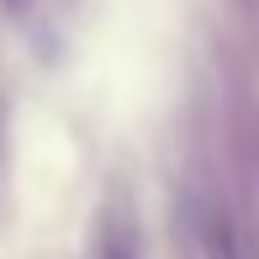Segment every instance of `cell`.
I'll return each mask as SVG.
<instances>
[{"label":"cell","mask_w":259,"mask_h":259,"mask_svg":"<svg viewBox=\"0 0 259 259\" xmlns=\"http://www.w3.org/2000/svg\"><path fill=\"white\" fill-rule=\"evenodd\" d=\"M175 233H180L185 259H249V243H243L233 211L206 191H185L180 211H175Z\"/></svg>","instance_id":"1"},{"label":"cell","mask_w":259,"mask_h":259,"mask_svg":"<svg viewBox=\"0 0 259 259\" xmlns=\"http://www.w3.org/2000/svg\"><path fill=\"white\" fill-rule=\"evenodd\" d=\"M90 259H143V243H138V222L127 206H106L101 228H96V254Z\"/></svg>","instance_id":"2"},{"label":"cell","mask_w":259,"mask_h":259,"mask_svg":"<svg viewBox=\"0 0 259 259\" xmlns=\"http://www.w3.org/2000/svg\"><path fill=\"white\" fill-rule=\"evenodd\" d=\"M0 6H6V16L27 21V16H32V6H37V0H0Z\"/></svg>","instance_id":"3"}]
</instances>
